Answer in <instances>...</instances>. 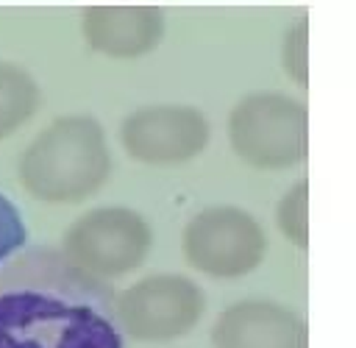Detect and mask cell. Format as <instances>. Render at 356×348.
<instances>
[{
  "instance_id": "obj_11",
  "label": "cell",
  "mask_w": 356,
  "mask_h": 348,
  "mask_svg": "<svg viewBox=\"0 0 356 348\" xmlns=\"http://www.w3.org/2000/svg\"><path fill=\"white\" fill-rule=\"evenodd\" d=\"M275 223L278 231L298 245L300 251L309 248V181L300 178L281 200L275 209Z\"/></svg>"
},
{
  "instance_id": "obj_2",
  "label": "cell",
  "mask_w": 356,
  "mask_h": 348,
  "mask_svg": "<svg viewBox=\"0 0 356 348\" xmlns=\"http://www.w3.org/2000/svg\"><path fill=\"white\" fill-rule=\"evenodd\" d=\"M111 175L103 125L89 114H64L44 125L19 153L17 181L42 203H81Z\"/></svg>"
},
{
  "instance_id": "obj_8",
  "label": "cell",
  "mask_w": 356,
  "mask_h": 348,
  "mask_svg": "<svg viewBox=\"0 0 356 348\" xmlns=\"http://www.w3.org/2000/svg\"><path fill=\"white\" fill-rule=\"evenodd\" d=\"M214 348H309L306 320L267 298L236 301L211 326Z\"/></svg>"
},
{
  "instance_id": "obj_9",
  "label": "cell",
  "mask_w": 356,
  "mask_h": 348,
  "mask_svg": "<svg viewBox=\"0 0 356 348\" xmlns=\"http://www.w3.org/2000/svg\"><path fill=\"white\" fill-rule=\"evenodd\" d=\"M164 11L156 6H95L81 14L83 42L108 58H139L164 39Z\"/></svg>"
},
{
  "instance_id": "obj_12",
  "label": "cell",
  "mask_w": 356,
  "mask_h": 348,
  "mask_svg": "<svg viewBox=\"0 0 356 348\" xmlns=\"http://www.w3.org/2000/svg\"><path fill=\"white\" fill-rule=\"evenodd\" d=\"M281 61L289 78H295L300 86H306L309 81V19L298 17L286 33H284V45H281Z\"/></svg>"
},
{
  "instance_id": "obj_1",
  "label": "cell",
  "mask_w": 356,
  "mask_h": 348,
  "mask_svg": "<svg viewBox=\"0 0 356 348\" xmlns=\"http://www.w3.org/2000/svg\"><path fill=\"white\" fill-rule=\"evenodd\" d=\"M0 348H125L114 292L33 245L0 264Z\"/></svg>"
},
{
  "instance_id": "obj_3",
  "label": "cell",
  "mask_w": 356,
  "mask_h": 348,
  "mask_svg": "<svg viewBox=\"0 0 356 348\" xmlns=\"http://www.w3.org/2000/svg\"><path fill=\"white\" fill-rule=\"evenodd\" d=\"M234 153L256 170H289L309 153L306 103L286 92H253L228 114Z\"/></svg>"
},
{
  "instance_id": "obj_4",
  "label": "cell",
  "mask_w": 356,
  "mask_h": 348,
  "mask_svg": "<svg viewBox=\"0 0 356 348\" xmlns=\"http://www.w3.org/2000/svg\"><path fill=\"white\" fill-rule=\"evenodd\" d=\"M150 242V226L139 212L128 206H100L67 226L58 251L72 267L106 284L108 278L134 273L145 262Z\"/></svg>"
},
{
  "instance_id": "obj_13",
  "label": "cell",
  "mask_w": 356,
  "mask_h": 348,
  "mask_svg": "<svg viewBox=\"0 0 356 348\" xmlns=\"http://www.w3.org/2000/svg\"><path fill=\"white\" fill-rule=\"evenodd\" d=\"M25 237H28V231H25V223H22L17 206L0 192V264L8 262L17 251H22Z\"/></svg>"
},
{
  "instance_id": "obj_7",
  "label": "cell",
  "mask_w": 356,
  "mask_h": 348,
  "mask_svg": "<svg viewBox=\"0 0 356 348\" xmlns=\"http://www.w3.org/2000/svg\"><path fill=\"white\" fill-rule=\"evenodd\" d=\"M211 122L189 103H145L125 114L120 142L125 153L147 167H175L209 148Z\"/></svg>"
},
{
  "instance_id": "obj_6",
  "label": "cell",
  "mask_w": 356,
  "mask_h": 348,
  "mask_svg": "<svg viewBox=\"0 0 356 348\" xmlns=\"http://www.w3.org/2000/svg\"><path fill=\"white\" fill-rule=\"evenodd\" d=\"M181 248L192 270L211 278H242L261 264L267 237L250 212L239 206H209L189 217Z\"/></svg>"
},
{
  "instance_id": "obj_5",
  "label": "cell",
  "mask_w": 356,
  "mask_h": 348,
  "mask_svg": "<svg viewBox=\"0 0 356 348\" xmlns=\"http://www.w3.org/2000/svg\"><path fill=\"white\" fill-rule=\"evenodd\" d=\"M206 312L203 290L178 273L145 276L114 295L120 331L139 342H172L186 337Z\"/></svg>"
},
{
  "instance_id": "obj_10",
  "label": "cell",
  "mask_w": 356,
  "mask_h": 348,
  "mask_svg": "<svg viewBox=\"0 0 356 348\" xmlns=\"http://www.w3.org/2000/svg\"><path fill=\"white\" fill-rule=\"evenodd\" d=\"M39 84L17 61L0 58V139L19 131L39 109Z\"/></svg>"
}]
</instances>
